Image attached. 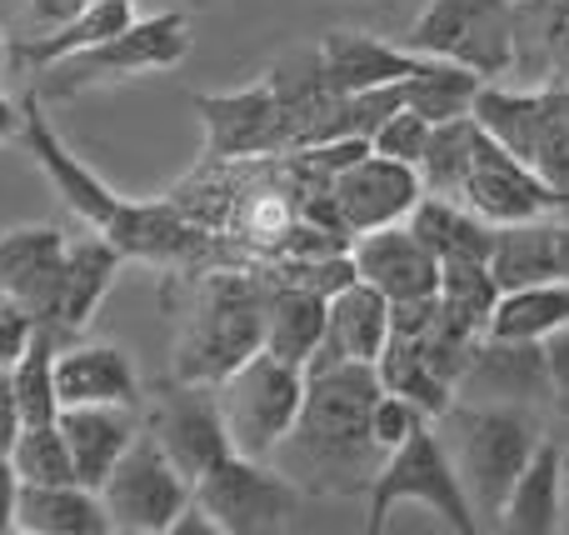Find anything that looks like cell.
<instances>
[{
	"label": "cell",
	"mask_w": 569,
	"mask_h": 535,
	"mask_svg": "<svg viewBox=\"0 0 569 535\" xmlns=\"http://www.w3.org/2000/svg\"><path fill=\"white\" fill-rule=\"evenodd\" d=\"M120 260H126V256H120L106 236H96V230H90L86 240H66L60 286H56V320H50V330H56V336H76V330L90 326V316L100 310L110 280H116Z\"/></svg>",
	"instance_id": "obj_22"
},
{
	"label": "cell",
	"mask_w": 569,
	"mask_h": 535,
	"mask_svg": "<svg viewBox=\"0 0 569 535\" xmlns=\"http://www.w3.org/2000/svg\"><path fill=\"white\" fill-rule=\"evenodd\" d=\"M420 50L395 46V40L365 36V30H325L320 50H315V70L335 96H350V90H370V86H390L420 70Z\"/></svg>",
	"instance_id": "obj_19"
},
{
	"label": "cell",
	"mask_w": 569,
	"mask_h": 535,
	"mask_svg": "<svg viewBox=\"0 0 569 535\" xmlns=\"http://www.w3.org/2000/svg\"><path fill=\"white\" fill-rule=\"evenodd\" d=\"M325 200L335 210V226L355 240L365 230L395 226V220L410 216L415 200H420V170L365 150V156H355L350 166H340L325 180Z\"/></svg>",
	"instance_id": "obj_10"
},
{
	"label": "cell",
	"mask_w": 569,
	"mask_h": 535,
	"mask_svg": "<svg viewBox=\"0 0 569 535\" xmlns=\"http://www.w3.org/2000/svg\"><path fill=\"white\" fill-rule=\"evenodd\" d=\"M545 86H550V90H569V20L560 26V36H555L550 60H545Z\"/></svg>",
	"instance_id": "obj_43"
},
{
	"label": "cell",
	"mask_w": 569,
	"mask_h": 535,
	"mask_svg": "<svg viewBox=\"0 0 569 535\" xmlns=\"http://www.w3.org/2000/svg\"><path fill=\"white\" fill-rule=\"evenodd\" d=\"M60 260H66V236L56 226H16L0 236V296L26 306L40 326L56 320V286Z\"/></svg>",
	"instance_id": "obj_18"
},
{
	"label": "cell",
	"mask_w": 569,
	"mask_h": 535,
	"mask_svg": "<svg viewBox=\"0 0 569 535\" xmlns=\"http://www.w3.org/2000/svg\"><path fill=\"white\" fill-rule=\"evenodd\" d=\"M6 66H10V40L0 36V70H6Z\"/></svg>",
	"instance_id": "obj_48"
},
{
	"label": "cell",
	"mask_w": 569,
	"mask_h": 535,
	"mask_svg": "<svg viewBox=\"0 0 569 535\" xmlns=\"http://www.w3.org/2000/svg\"><path fill=\"white\" fill-rule=\"evenodd\" d=\"M440 300L455 306L460 316H470L475 326L485 330L495 300H500V286H495V276H490L485 260H445L440 266Z\"/></svg>",
	"instance_id": "obj_36"
},
{
	"label": "cell",
	"mask_w": 569,
	"mask_h": 535,
	"mask_svg": "<svg viewBox=\"0 0 569 535\" xmlns=\"http://www.w3.org/2000/svg\"><path fill=\"white\" fill-rule=\"evenodd\" d=\"M90 0H26V20H30V36H46V30L66 26L70 16H80Z\"/></svg>",
	"instance_id": "obj_41"
},
{
	"label": "cell",
	"mask_w": 569,
	"mask_h": 535,
	"mask_svg": "<svg viewBox=\"0 0 569 535\" xmlns=\"http://www.w3.org/2000/svg\"><path fill=\"white\" fill-rule=\"evenodd\" d=\"M20 140H26V150L36 156V166L46 170V180L60 190V200H66V206L76 210V216L86 220L96 236H110V230L120 226V216H126L130 200L120 196V190H110L106 180H100L96 170H90L86 160H80L76 150H70L56 130H50L46 106H40L36 90L26 96V126H20Z\"/></svg>",
	"instance_id": "obj_12"
},
{
	"label": "cell",
	"mask_w": 569,
	"mask_h": 535,
	"mask_svg": "<svg viewBox=\"0 0 569 535\" xmlns=\"http://www.w3.org/2000/svg\"><path fill=\"white\" fill-rule=\"evenodd\" d=\"M455 396H470L480 406H535V400H550L545 340L480 336L470 350L465 376L455 380Z\"/></svg>",
	"instance_id": "obj_15"
},
{
	"label": "cell",
	"mask_w": 569,
	"mask_h": 535,
	"mask_svg": "<svg viewBox=\"0 0 569 535\" xmlns=\"http://www.w3.org/2000/svg\"><path fill=\"white\" fill-rule=\"evenodd\" d=\"M190 480L176 470V460L160 450V440L140 426V436L126 446V456L110 466V476L96 486L106 526L120 535H166L180 506L190 501Z\"/></svg>",
	"instance_id": "obj_9"
},
{
	"label": "cell",
	"mask_w": 569,
	"mask_h": 535,
	"mask_svg": "<svg viewBox=\"0 0 569 535\" xmlns=\"http://www.w3.org/2000/svg\"><path fill=\"white\" fill-rule=\"evenodd\" d=\"M16 491H20L16 466H10V456L0 450V535H10V516H16Z\"/></svg>",
	"instance_id": "obj_44"
},
{
	"label": "cell",
	"mask_w": 569,
	"mask_h": 535,
	"mask_svg": "<svg viewBox=\"0 0 569 535\" xmlns=\"http://www.w3.org/2000/svg\"><path fill=\"white\" fill-rule=\"evenodd\" d=\"M560 326H569V280H540V286L500 290L485 336L500 340H545Z\"/></svg>",
	"instance_id": "obj_29"
},
{
	"label": "cell",
	"mask_w": 569,
	"mask_h": 535,
	"mask_svg": "<svg viewBox=\"0 0 569 535\" xmlns=\"http://www.w3.org/2000/svg\"><path fill=\"white\" fill-rule=\"evenodd\" d=\"M260 296L266 280L246 270H216L196 286L186 326L176 336V380L220 386L240 360L260 350Z\"/></svg>",
	"instance_id": "obj_2"
},
{
	"label": "cell",
	"mask_w": 569,
	"mask_h": 535,
	"mask_svg": "<svg viewBox=\"0 0 569 535\" xmlns=\"http://www.w3.org/2000/svg\"><path fill=\"white\" fill-rule=\"evenodd\" d=\"M555 260H560V280H569V206L555 210Z\"/></svg>",
	"instance_id": "obj_47"
},
{
	"label": "cell",
	"mask_w": 569,
	"mask_h": 535,
	"mask_svg": "<svg viewBox=\"0 0 569 535\" xmlns=\"http://www.w3.org/2000/svg\"><path fill=\"white\" fill-rule=\"evenodd\" d=\"M375 376H380L385 390H395V396H405L410 406H420V416H430V420H440L445 410L455 406V386L425 360L415 336H395L390 330L380 360H375Z\"/></svg>",
	"instance_id": "obj_30"
},
{
	"label": "cell",
	"mask_w": 569,
	"mask_h": 535,
	"mask_svg": "<svg viewBox=\"0 0 569 535\" xmlns=\"http://www.w3.org/2000/svg\"><path fill=\"white\" fill-rule=\"evenodd\" d=\"M40 320L30 316L26 306H16L10 296H0V370H10L20 356H26L30 336H36Z\"/></svg>",
	"instance_id": "obj_39"
},
{
	"label": "cell",
	"mask_w": 569,
	"mask_h": 535,
	"mask_svg": "<svg viewBox=\"0 0 569 535\" xmlns=\"http://www.w3.org/2000/svg\"><path fill=\"white\" fill-rule=\"evenodd\" d=\"M475 140H480V126L475 116H455L430 126V140H425V156H420V190L425 196H450L460 200L465 176H470V156H475Z\"/></svg>",
	"instance_id": "obj_33"
},
{
	"label": "cell",
	"mask_w": 569,
	"mask_h": 535,
	"mask_svg": "<svg viewBox=\"0 0 569 535\" xmlns=\"http://www.w3.org/2000/svg\"><path fill=\"white\" fill-rule=\"evenodd\" d=\"M365 496H370V516H365V531L370 535H380L385 526H390V516L400 506L430 511L445 531H460V535L480 531L470 496H465V486H460V470H455L445 440L430 430V420H420L400 446L385 450V460L370 476Z\"/></svg>",
	"instance_id": "obj_3"
},
{
	"label": "cell",
	"mask_w": 569,
	"mask_h": 535,
	"mask_svg": "<svg viewBox=\"0 0 569 535\" xmlns=\"http://www.w3.org/2000/svg\"><path fill=\"white\" fill-rule=\"evenodd\" d=\"M350 260H355V276H360L365 286L380 290L390 306L440 296V260H435V250L425 246L405 220L355 236Z\"/></svg>",
	"instance_id": "obj_16"
},
{
	"label": "cell",
	"mask_w": 569,
	"mask_h": 535,
	"mask_svg": "<svg viewBox=\"0 0 569 535\" xmlns=\"http://www.w3.org/2000/svg\"><path fill=\"white\" fill-rule=\"evenodd\" d=\"M16 436H20V410H16V396H10V376L0 370V450H10Z\"/></svg>",
	"instance_id": "obj_45"
},
{
	"label": "cell",
	"mask_w": 569,
	"mask_h": 535,
	"mask_svg": "<svg viewBox=\"0 0 569 535\" xmlns=\"http://www.w3.org/2000/svg\"><path fill=\"white\" fill-rule=\"evenodd\" d=\"M190 56V20L186 10H150V16H136L126 30H116L110 40L90 50H76V56L56 60V66L36 70L40 76V100H70L86 96L96 86H110V80H136L150 76V70H170Z\"/></svg>",
	"instance_id": "obj_4"
},
{
	"label": "cell",
	"mask_w": 569,
	"mask_h": 535,
	"mask_svg": "<svg viewBox=\"0 0 569 535\" xmlns=\"http://www.w3.org/2000/svg\"><path fill=\"white\" fill-rule=\"evenodd\" d=\"M490 276H495V286H500V290L540 286V280H560V260H555V216H535V220H515V226H495Z\"/></svg>",
	"instance_id": "obj_27"
},
{
	"label": "cell",
	"mask_w": 569,
	"mask_h": 535,
	"mask_svg": "<svg viewBox=\"0 0 569 535\" xmlns=\"http://www.w3.org/2000/svg\"><path fill=\"white\" fill-rule=\"evenodd\" d=\"M445 416L455 420V470L460 486L475 506V521H500V506L510 496L515 476L525 470V460L540 446L530 410L525 406H450Z\"/></svg>",
	"instance_id": "obj_5"
},
{
	"label": "cell",
	"mask_w": 569,
	"mask_h": 535,
	"mask_svg": "<svg viewBox=\"0 0 569 535\" xmlns=\"http://www.w3.org/2000/svg\"><path fill=\"white\" fill-rule=\"evenodd\" d=\"M20 126H26V106H16L10 96H0V146L20 140Z\"/></svg>",
	"instance_id": "obj_46"
},
{
	"label": "cell",
	"mask_w": 569,
	"mask_h": 535,
	"mask_svg": "<svg viewBox=\"0 0 569 535\" xmlns=\"http://www.w3.org/2000/svg\"><path fill=\"white\" fill-rule=\"evenodd\" d=\"M136 16H140L136 0H90V6L80 10V16H70L66 26L46 30V36H26L16 56L26 60L30 70H46V66H56V60L76 56V50H90V46H100V40H110Z\"/></svg>",
	"instance_id": "obj_28"
},
{
	"label": "cell",
	"mask_w": 569,
	"mask_h": 535,
	"mask_svg": "<svg viewBox=\"0 0 569 535\" xmlns=\"http://www.w3.org/2000/svg\"><path fill=\"white\" fill-rule=\"evenodd\" d=\"M146 430L160 440V450L176 460V470L190 486H196L216 460L230 456V436H226V420H220V406H216V386L176 380V386L156 400Z\"/></svg>",
	"instance_id": "obj_13"
},
{
	"label": "cell",
	"mask_w": 569,
	"mask_h": 535,
	"mask_svg": "<svg viewBox=\"0 0 569 535\" xmlns=\"http://www.w3.org/2000/svg\"><path fill=\"white\" fill-rule=\"evenodd\" d=\"M60 406H140V376L120 346H66L56 350Z\"/></svg>",
	"instance_id": "obj_20"
},
{
	"label": "cell",
	"mask_w": 569,
	"mask_h": 535,
	"mask_svg": "<svg viewBox=\"0 0 569 535\" xmlns=\"http://www.w3.org/2000/svg\"><path fill=\"white\" fill-rule=\"evenodd\" d=\"M545 366H550V396L569 410V326L545 336Z\"/></svg>",
	"instance_id": "obj_40"
},
{
	"label": "cell",
	"mask_w": 569,
	"mask_h": 535,
	"mask_svg": "<svg viewBox=\"0 0 569 535\" xmlns=\"http://www.w3.org/2000/svg\"><path fill=\"white\" fill-rule=\"evenodd\" d=\"M10 531L20 535H110L100 496L80 480L70 486H20Z\"/></svg>",
	"instance_id": "obj_25"
},
{
	"label": "cell",
	"mask_w": 569,
	"mask_h": 535,
	"mask_svg": "<svg viewBox=\"0 0 569 535\" xmlns=\"http://www.w3.org/2000/svg\"><path fill=\"white\" fill-rule=\"evenodd\" d=\"M325 340V296L300 280H276L260 296V350L305 370L315 346Z\"/></svg>",
	"instance_id": "obj_23"
},
{
	"label": "cell",
	"mask_w": 569,
	"mask_h": 535,
	"mask_svg": "<svg viewBox=\"0 0 569 535\" xmlns=\"http://www.w3.org/2000/svg\"><path fill=\"white\" fill-rule=\"evenodd\" d=\"M10 466H16L20 486H70L76 466H70V446L60 436L56 420H40V426H20V436L10 440Z\"/></svg>",
	"instance_id": "obj_34"
},
{
	"label": "cell",
	"mask_w": 569,
	"mask_h": 535,
	"mask_svg": "<svg viewBox=\"0 0 569 535\" xmlns=\"http://www.w3.org/2000/svg\"><path fill=\"white\" fill-rule=\"evenodd\" d=\"M400 46L500 80L515 60V0H430Z\"/></svg>",
	"instance_id": "obj_7"
},
{
	"label": "cell",
	"mask_w": 569,
	"mask_h": 535,
	"mask_svg": "<svg viewBox=\"0 0 569 535\" xmlns=\"http://www.w3.org/2000/svg\"><path fill=\"white\" fill-rule=\"evenodd\" d=\"M385 340H390V300L355 276L350 286H340L325 300V340L315 346V356L305 360V376H310V370H330V366H340V360H365V366H375Z\"/></svg>",
	"instance_id": "obj_17"
},
{
	"label": "cell",
	"mask_w": 569,
	"mask_h": 535,
	"mask_svg": "<svg viewBox=\"0 0 569 535\" xmlns=\"http://www.w3.org/2000/svg\"><path fill=\"white\" fill-rule=\"evenodd\" d=\"M166 535H220V526L210 521V511L196 501V491H190V501L180 506V516L170 521V531H166Z\"/></svg>",
	"instance_id": "obj_42"
},
{
	"label": "cell",
	"mask_w": 569,
	"mask_h": 535,
	"mask_svg": "<svg viewBox=\"0 0 569 535\" xmlns=\"http://www.w3.org/2000/svg\"><path fill=\"white\" fill-rule=\"evenodd\" d=\"M485 80L475 76V70L455 66V60H435L425 56L420 70L415 76H405V106L420 110L430 126H440V120H455V116H470L475 96H480Z\"/></svg>",
	"instance_id": "obj_31"
},
{
	"label": "cell",
	"mask_w": 569,
	"mask_h": 535,
	"mask_svg": "<svg viewBox=\"0 0 569 535\" xmlns=\"http://www.w3.org/2000/svg\"><path fill=\"white\" fill-rule=\"evenodd\" d=\"M375 396H380V376L365 360L310 370L300 416L270 460L305 496H360L385 460V450L370 440Z\"/></svg>",
	"instance_id": "obj_1"
},
{
	"label": "cell",
	"mask_w": 569,
	"mask_h": 535,
	"mask_svg": "<svg viewBox=\"0 0 569 535\" xmlns=\"http://www.w3.org/2000/svg\"><path fill=\"white\" fill-rule=\"evenodd\" d=\"M56 426L70 446L76 480L90 491L110 476V466H116V460L126 456L130 440L140 436L136 406H60Z\"/></svg>",
	"instance_id": "obj_21"
},
{
	"label": "cell",
	"mask_w": 569,
	"mask_h": 535,
	"mask_svg": "<svg viewBox=\"0 0 569 535\" xmlns=\"http://www.w3.org/2000/svg\"><path fill=\"white\" fill-rule=\"evenodd\" d=\"M565 491H569V460H565Z\"/></svg>",
	"instance_id": "obj_49"
},
{
	"label": "cell",
	"mask_w": 569,
	"mask_h": 535,
	"mask_svg": "<svg viewBox=\"0 0 569 535\" xmlns=\"http://www.w3.org/2000/svg\"><path fill=\"white\" fill-rule=\"evenodd\" d=\"M420 420H430V416H420V406H410L405 396H395V390L380 386V396H375V406H370V440L380 450H395Z\"/></svg>",
	"instance_id": "obj_38"
},
{
	"label": "cell",
	"mask_w": 569,
	"mask_h": 535,
	"mask_svg": "<svg viewBox=\"0 0 569 535\" xmlns=\"http://www.w3.org/2000/svg\"><path fill=\"white\" fill-rule=\"evenodd\" d=\"M200 126H206V156L210 160H250L290 150V120L276 80H260L226 96H196Z\"/></svg>",
	"instance_id": "obj_11"
},
{
	"label": "cell",
	"mask_w": 569,
	"mask_h": 535,
	"mask_svg": "<svg viewBox=\"0 0 569 535\" xmlns=\"http://www.w3.org/2000/svg\"><path fill=\"white\" fill-rule=\"evenodd\" d=\"M565 516V456L555 440H540L525 470L515 476L510 496L500 506V526L515 535H550Z\"/></svg>",
	"instance_id": "obj_24"
},
{
	"label": "cell",
	"mask_w": 569,
	"mask_h": 535,
	"mask_svg": "<svg viewBox=\"0 0 569 535\" xmlns=\"http://www.w3.org/2000/svg\"><path fill=\"white\" fill-rule=\"evenodd\" d=\"M56 350L60 336L50 326H36L30 336L26 356L6 370L10 376V396H16L20 410V426H40V420H56L60 416V396H56Z\"/></svg>",
	"instance_id": "obj_32"
},
{
	"label": "cell",
	"mask_w": 569,
	"mask_h": 535,
	"mask_svg": "<svg viewBox=\"0 0 569 535\" xmlns=\"http://www.w3.org/2000/svg\"><path fill=\"white\" fill-rule=\"evenodd\" d=\"M295 216H300V200L290 196V190H246L236 206V230L250 240V246L260 250H280L284 230L295 226Z\"/></svg>",
	"instance_id": "obj_35"
},
{
	"label": "cell",
	"mask_w": 569,
	"mask_h": 535,
	"mask_svg": "<svg viewBox=\"0 0 569 535\" xmlns=\"http://www.w3.org/2000/svg\"><path fill=\"white\" fill-rule=\"evenodd\" d=\"M425 140H430V120L420 110L400 106L395 116H385L370 136V150L375 156H390V160H405V166H420L425 156Z\"/></svg>",
	"instance_id": "obj_37"
},
{
	"label": "cell",
	"mask_w": 569,
	"mask_h": 535,
	"mask_svg": "<svg viewBox=\"0 0 569 535\" xmlns=\"http://www.w3.org/2000/svg\"><path fill=\"white\" fill-rule=\"evenodd\" d=\"M216 406L226 420L230 450L270 460L305 406V370L270 356V350H256L216 386Z\"/></svg>",
	"instance_id": "obj_6"
},
{
	"label": "cell",
	"mask_w": 569,
	"mask_h": 535,
	"mask_svg": "<svg viewBox=\"0 0 569 535\" xmlns=\"http://www.w3.org/2000/svg\"><path fill=\"white\" fill-rule=\"evenodd\" d=\"M405 226L435 250V260H485L490 266V246H495V226L480 220L465 200L450 196H425L415 200V210L405 216Z\"/></svg>",
	"instance_id": "obj_26"
},
{
	"label": "cell",
	"mask_w": 569,
	"mask_h": 535,
	"mask_svg": "<svg viewBox=\"0 0 569 535\" xmlns=\"http://www.w3.org/2000/svg\"><path fill=\"white\" fill-rule=\"evenodd\" d=\"M460 200L490 226H515V220H535V216H555L565 210V200L535 176L525 160H515L500 140H490L480 130L470 156V176H465Z\"/></svg>",
	"instance_id": "obj_14"
},
{
	"label": "cell",
	"mask_w": 569,
	"mask_h": 535,
	"mask_svg": "<svg viewBox=\"0 0 569 535\" xmlns=\"http://www.w3.org/2000/svg\"><path fill=\"white\" fill-rule=\"evenodd\" d=\"M300 496L290 476L276 460H256V456H236L206 470L196 480V501L210 511V521L220 526V535H276L290 531L300 516Z\"/></svg>",
	"instance_id": "obj_8"
}]
</instances>
